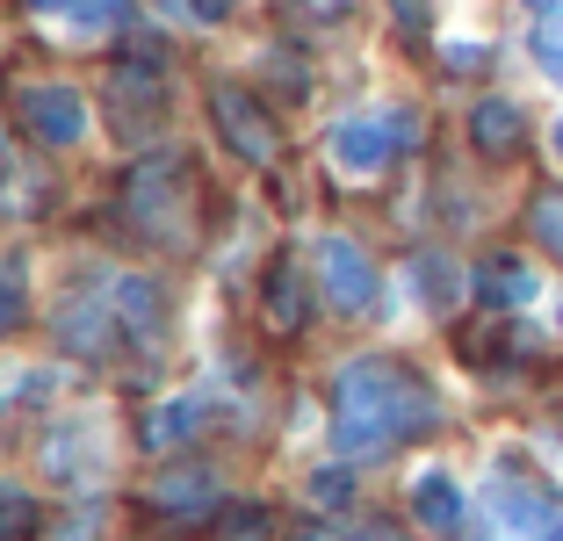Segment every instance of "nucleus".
<instances>
[{"label": "nucleus", "instance_id": "obj_1", "mask_svg": "<svg viewBox=\"0 0 563 541\" xmlns=\"http://www.w3.org/2000/svg\"><path fill=\"white\" fill-rule=\"evenodd\" d=\"M441 411H433V390L405 368V361H347L340 383H332V448L347 462H368V455H390L398 441L427 433Z\"/></svg>", "mask_w": 563, "mask_h": 541}, {"label": "nucleus", "instance_id": "obj_2", "mask_svg": "<svg viewBox=\"0 0 563 541\" xmlns=\"http://www.w3.org/2000/svg\"><path fill=\"white\" fill-rule=\"evenodd\" d=\"M123 224L145 246H166V253L196 246V174H188L181 152H152V159L131 166V180H123Z\"/></svg>", "mask_w": 563, "mask_h": 541}, {"label": "nucleus", "instance_id": "obj_3", "mask_svg": "<svg viewBox=\"0 0 563 541\" xmlns=\"http://www.w3.org/2000/svg\"><path fill=\"white\" fill-rule=\"evenodd\" d=\"M166 115V80H159V58H123L109 66V123L123 137H152Z\"/></svg>", "mask_w": 563, "mask_h": 541}, {"label": "nucleus", "instance_id": "obj_4", "mask_svg": "<svg viewBox=\"0 0 563 541\" xmlns=\"http://www.w3.org/2000/svg\"><path fill=\"white\" fill-rule=\"evenodd\" d=\"M210 115H217V137L239 152V159H253V166H267L275 159V123H267V109L246 95V87H232V80H217L210 87Z\"/></svg>", "mask_w": 563, "mask_h": 541}, {"label": "nucleus", "instance_id": "obj_5", "mask_svg": "<svg viewBox=\"0 0 563 541\" xmlns=\"http://www.w3.org/2000/svg\"><path fill=\"white\" fill-rule=\"evenodd\" d=\"M390 159H398V123H390V115H347V123L332 131V166H340V174L376 180Z\"/></svg>", "mask_w": 563, "mask_h": 541}, {"label": "nucleus", "instance_id": "obj_6", "mask_svg": "<svg viewBox=\"0 0 563 541\" xmlns=\"http://www.w3.org/2000/svg\"><path fill=\"white\" fill-rule=\"evenodd\" d=\"M318 281H325L332 311H347V318H362L376 303V267H368V253L354 239H325L318 246Z\"/></svg>", "mask_w": 563, "mask_h": 541}, {"label": "nucleus", "instance_id": "obj_7", "mask_svg": "<svg viewBox=\"0 0 563 541\" xmlns=\"http://www.w3.org/2000/svg\"><path fill=\"white\" fill-rule=\"evenodd\" d=\"M15 109H22V123H30L44 145H80L87 137V101L73 95V87H22Z\"/></svg>", "mask_w": 563, "mask_h": 541}, {"label": "nucleus", "instance_id": "obj_8", "mask_svg": "<svg viewBox=\"0 0 563 541\" xmlns=\"http://www.w3.org/2000/svg\"><path fill=\"white\" fill-rule=\"evenodd\" d=\"M152 512H166V520H217V476L202 470V462H174V470L152 484Z\"/></svg>", "mask_w": 563, "mask_h": 541}, {"label": "nucleus", "instance_id": "obj_9", "mask_svg": "<svg viewBox=\"0 0 563 541\" xmlns=\"http://www.w3.org/2000/svg\"><path fill=\"white\" fill-rule=\"evenodd\" d=\"M498 512H506V520L520 527V534H549V520H556V498L549 492H534L528 476H514V470H498Z\"/></svg>", "mask_w": 563, "mask_h": 541}, {"label": "nucleus", "instance_id": "obj_10", "mask_svg": "<svg viewBox=\"0 0 563 541\" xmlns=\"http://www.w3.org/2000/svg\"><path fill=\"white\" fill-rule=\"evenodd\" d=\"M470 137H477L484 159H506V152H520V137H528V115H520L514 101H477V115H470Z\"/></svg>", "mask_w": 563, "mask_h": 541}, {"label": "nucleus", "instance_id": "obj_11", "mask_svg": "<svg viewBox=\"0 0 563 541\" xmlns=\"http://www.w3.org/2000/svg\"><path fill=\"white\" fill-rule=\"evenodd\" d=\"M412 506H419V527H433V534H463V492H455V476H448V470L419 476Z\"/></svg>", "mask_w": 563, "mask_h": 541}, {"label": "nucleus", "instance_id": "obj_12", "mask_svg": "<svg viewBox=\"0 0 563 541\" xmlns=\"http://www.w3.org/2000/svg\"><path fill=\"white\" fill-rule=\"evenodd\" d=\"M477 296H484V303H498V311H520V303L534 296V267L514 261V253H492V261L477 267Z\"/></svg>", "mask_w": 563, "mask_h": 541}, {"label": "nucleus", "instance_id": "obj_13", "mask_svg": "<svg viewBox=\"0 0 563 541\" xmlns=\"http://www.w3.org/2000/svg\"><path fill=\"white\" fill-rule=\"evenodd\" d=\"M109 303H117V325H123V332H137V340H159L166 311H159V289H152L145 275H123L117 289H109Z\"/></svg>", "mask_w": 563, "mask_h": 541}, {"label": "nucleus", "instance_id": "obj_14", "mask_svg": "<svg viewBox=\"0 0 563 541\" xmlns=\"http://www.w3.org/2000/svg\"><path fill=\"white\" fill-rule=\"evenodd\" d=\"M303 318H311V289H303L297 261H275V275H267V325L303 332Z\"/></svg>", "mask_w": 563, "mask_h": 541}, {"label": "nucleus", "instance_id": "obj_15", "mask_svg": "<svg viewBox=\"0 0 563 541\" xmlns=\"http://www.w3.org/2000/svg\"><path fill=\"white\" fill-rule=\"evenodd\" d=\"M58 332H66V346H80V354H101V346H109V332H117V303L80 296V303H66Z\"/></svg>", "mask_w": 563, "mask_h": 541}, {"label": "nucleus", "instance_id": "obj_16", "mask_svg": "<svg viewBox=\"0 0 563 541\" xmlns=\"http://www.w3.org/2000/svg\"><path fill=\"white\" fill-rule=\"evenodd\" d=\"M412 289L427 311H455V296H463V267L448 261V253H419L412 261Z\"/></svg>", "mask_w": 563, "mask_h": 541}, {"label": "nucleus", "instance_id": "obj_17", "mask_svg": "<svg viewBox=\"0 0 563 541\" xmlns=\"http://www.w3.org/2000/svg\"><path fill=\"white\" fill-rule=\"evenodd\" d=\"M202 419H210V405H202V397H174L166 411H152V419H145V448L188 441V433H202Z\"/></svg>", "mask_w": 563, "mask_h": 541}, {"label": "nucleus", "instance_id": "obj_18", "mask_svg": "<svg viewBox=\"0 0 563 541\" xmlns=\"http://www.w3.org/2000/svg\"><path fill=\"white\" fill-rule=\"evenodd\" d=\"M275 534V520H267V506H224L217 512V527H210V541H267Z\"/></svg>", "mask_w": 563, "mask_h": 541}, {"label": "nucleus", "instance_id": "obj_19", "mask_svg": "<svg viewBox=\"0 0 563 541\" xmlns=\"http://www.w3.org/2000/svg\"><path fill=\"white\" fill-rule=\"evenodd\" d=\"M36 498L22 484H0V541H36Z\"/></svg>", "mask_w": 563, "mask_h": 541}, {"label": "nucleus", "instance_id": "obj_20", "mask_svg": "<svg viewBox=\"0 0 563 541\" xmlns=\"http://www.w3.org/2000/svg\"><path fill=\"white\" fill-rule=\"evenodd\" d=\"M534 239H542L549 253H563V196H556V188L534 196Z\"/></svg>", "mask_w": 563, "mask_h": 541}, {"label": "nucleus", "instance_id": "obj_21", "mask_svg": "<svg viewBox=\"0 0 563 541\" xmlns=\"http://www.w3.org/2000/svg\"><path fill=\"white\" fill-rule=\"evenodd\" d=\"M534 58H542L549 80H563V15H549L542 30H534Z\"/></svg>", "mask_w": 563, "mask_h": 541}, {"label": "nucleus", "instance_id": "obj_22", "mask_svg": "<svg viewBox=\"0 0 563 541\" xmlns=\"http://www.w3.org/2000/svg\"><path fill=\"white\" fill-rule=\"evenodd\" d=\"M22 303H30V296H22V267H0V332L22 325Z\"/></svg>", "mask_w": 563, "mask_h": 541}, {"label": "nucleus", "instance_id": "obj_23", "mask_svg": "<svg viewBox=\"0 0 563 541\" xmlns=\"http://www.w3.org/2000/svg\"><path fill=\"white\" fill-rule=\"evenodd\" d=\"M101 534V506H80V512H66V520L51 527L44 541H95Z\"/></svg>", "mask_w": 563, "mask_h": 541}, {"label": "nucleus", "instance_id": "obj_24", "mask_svg": "<svg viewBox=\"0 0 563 541\" xmlns=\"http://www.w3.org/2000/svg\"><path fill=\"white\" fill-rule=\"evenodd\" d=\"M311 498H318V506H347V470H318Z\"/></svg>", "mask_w": 563, "mask_h": 541}, {"label": "nucleus", "instance_id": "obj_25", "mask_svg": "<svg viewBox=\"0 0 563 541\" xmlns=\"http://www.w3.org/2000/svg\"><path fill=\"white\" fill-rule=\"evenodd\" d=\"M123 8H131V0H87V8H80V30H101V22H117Z\"/></svg>", "mask_w": 563, "mask_h": 541}, {"label": "nucleus", "instance_id": "obj_26", "mask_svg": "<svg viewBox=\"0 0 563 541\" xmlns=\"http://www.w3.org/2000/svg\"><path fill=\"white\" fill-rule=\"evenodd\" d=\"M267 80H275L282 95H303V73L289 66V58H282V51H275V58H267Z\"/></svg>", "mask_w": 563, "mask_h": 541}, {"label": "nucleus", "instance_id": "obj_27", "mask_svg": "<svg viewBox=\"0 0 563 541\" xmlns=\"http://www.w3.org/2000/svg\"><path fill=\"white\" fill-rule=\"evenodd\" d=\"M390 8H398L405 30H427V15H433V0H390Z\"/></svg>", "mask_w": 563, "mask_h": 541}, {"label": "nucleus", "instance_id": "obj_28", "mask_svg": "<svg viewBox=\"0 0 563 541\" xmlns=\"http://www.w3.org/2000/svg\"><path fill=\"white\" fill-rule=\"evenodd\" d=\"M354 541H405V527H390V520H362V527H354Z\"/></svg>", "mask_w": 563, "mask_h": 541}, {"label": "nucleus", "instance_id": "obj_29", "mask_svg": "<svg viewBox=\"0 0 563 541\" xmlns=\"http://www.w3.org/2000/svg\"><path fill=\"white\" fill-rule=\"evenodd\" d=\"M448 66H455V73H477L484 51H477V44H455V51H448Z\"/></svg>", "mask_w": 563, "mask_h": 541}, {"label": "nucleus", "instance_id": "obj_30", "mask_svg": "<svg viewBox=\"0 0 563 541\" xmlns=\"http://www.w3.org/2000/svg\"><path fill=\"white\" fill-rule=\"evenodd\" d=\"M196 15L202 22H224V15H232V0H196Z\"/></svg>", "mask_w": 563, "mask_h": 541}, {"label": "nucleus", "instance_id": "obj_31", "mask_svg": "<svg viewBox=\"0 0 563 541\" xmlns=\"http://www.w3.org/2000/svg\"><path fill=\"white\" fill-rule=\"evenodd\" d=\"M159 8H166V15H188V8H196V0H159Z\"/></svg>", "mask_w": 563, "mask_h": 541}, {"label": "nucleus", "instance_id": "obj_32", "mask_svg": "<svg viewBox=\"0 0 563 541\" xmlns=\"http://www.w3.org/2000/svg\"><path fill=\"white\" fill-rule=\"evenodd\" d=\"M542 541H563V512H556V520H549V534Z\"/></svg>", "mask_w": 563, "mask_h": 541}, {"label": "nucleus", "instance_id": "obj_33", "mask_svg": "<svg viewBox=\"0 0 563 541\" xmlns=\"http://www.w3.org/2000/svg\"><path fill=\"white\" fill-rule=\"evenodd\" d=\"M528 8H542V15H556V8H563V0H528Z\"/></svg>", "mask_w": 563, "mask_h": 541}, {"label": "nucleus", "instance_id": "obj_34", "mask_svg": "<svg viewBox=\"0 0 563 541\" xmlns=\"http://www.w3.org/2000/svg\"><path fill=\"white\" fill-rule=\"evenodd\" d=\"M303 541H332V534H325V527H303Z\"/></svg>", "mask_w": 563, "mask_h": 541}, {"label": "nucleus", "instance_id": "obj_35", "mask_svg": "<svg viewBox=\"0 0 563 541\" xmlns=\"http://www.w3.org/2000/svg\"><path fill=\"white\" fill-rule=\"evenodd\" d=\"M30 8H73V0H30Z\"/></svg>", "mask_w": 563, "mask_h": 541}, {"label": "nucleus", "instance_id": "obj_36", "mask_svg": "<svg viewBox=\"0 0 563 541\" xmlns=\"http://www.w3.org/2000/svg\"><path fill=\"white\" fill-rule=\"evenodd\" d=\"M0 174H8V131H0Z\"/></svg>", "mask_w": 563, "mask_h": 541}, {"label": "nucleus", "instance_id": "obj_37", "mask_svg": "<svg viewBox=\"0 0 563 541\" xmlns=\"http://www.w3.org/2000/svg\"><path fill=\"white\" fill-rule=\"evenodd\" d=\"M556 152H563V123H556Z\"/></svg>", "mask_w": 563, "mask_h": 541}]
</instances>
